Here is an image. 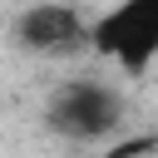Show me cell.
<instances>
[{"label": "cell", "instance_id": "obj_1", "mask_svg": "<svg viewBox=\"0 0 158 158\" xmlns=\"http://www.w3.org/2000/svg\"><path fill=\"white\" fill-rule=\"evenodd\" d=\"M94 54L128 79L148 74V64L158 59V0H118L94 15Z\"/></svg>", "mask_w": 158, "mask_h": 158}, {"label": "cell", "instance_id": "obj_3", "mask_svg": "<svg viewBox=\"0 0 158 158\" xmlns=\"http://www.w3.org/2000/svg\"><path fill=\"white\" fill-rule=\"evenodd\" d=\"M15 44L40 59H64L94 49V20L79 15V5L69 0H35L15 15Z\"/></svg>", "mask_w": 158, "mask_h": 158}, {"label": "cell", "instance_id": "obj_2", "mask_svg": "<svg viewBox=\"0 0 158 158\" xmlns=\"http://www.w3.org/2000/svg\"><path fill=\"white\" fill-rule=\"evenodd\" d=\"M44 123L59 133V138H74V143H99L109 138L114 128H123V99L114 84L104 79H69L54 89L49 109H44Z\"/></svg>", "mask_w": 158, "mask_h": 158}]
</instances>
